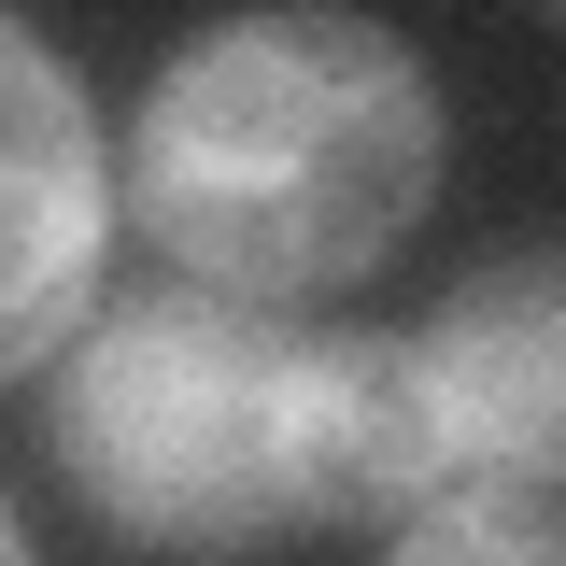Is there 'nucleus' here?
<instances>
[{
    "mask_svg": "<svg viewBox=\"0 0 566 566\" xmlns=\"http://www.w3.org/2000/svg\"><path fill=\"white\" fill-rule=\"evenodd\" d=\"M43 468L128 566H270L283 538L354 524L340 340L199 283L99 297L43 354Z\"/></svg>",
    "mask_w": 566,
    "mask_h": 566,
    "instance_id": "f03ea898",
    "label": "nucleus"
},
{
    "mask_svg": "<svg viewBox=\"0 0 566 566\" xmlns=\"http://www.w3.org/2000/svg\"><path fill=\"white\" fill-rule=\"evenodd\" d=\"M439 170H453L439 71L382 14L283 0V14H212L156 57L114 142V212L170 255V283L297 312L382 270L424 227Z\"/></svg>",
    "mask_w": 566,
    "mask_h": 566,
    "instance_id": "f257e3e1",
    "label": "nucleus"
},
{
    "mask_svg": "<svg viewBox=\"0 0 566 566\" xmlns=\"http://www.w3.org/2000/svg\"><path fill=\"white\" fill-rule=\"evenodd\" d=\"M99 255H114L99 99L29 14H0V382H43V354L99 312Z\"/></svg>",
    "mask_w": 566,
    "mask_h": 566,
    "instance_id": "20e7f679",
    "label": "nucleus"
},
{
    "mask_svg": "<svg viewBox=\"0 0 566 566\" xmlns=\"http://www.w3.org/2000/svg\"><path fill=\"white\" fill-rule=\"evenodd\" d=\"M566 439V283L553 255H482L411 340H340V468L354 524L439 495H553Z\"/></svg>",
    "mask_w": 566,
    "mask_h": 566,
    "instance_id": "7ed1b4c3",
    "label": "nucleus"
},
{
    "mask_svg": "<svg viewBox=\"0 0 566 566\" xmlns=\"http://www.w3.org/2000/svg\"><path fill=\"white\" fill-rule=\"evenodd\" d=\"M382 566H566L553 495H439L411 524H382Z\"/></svg>",
    "mask_w": 566,
    "mask_h": 566,
    "instance_id": "39448f33",
    "label": "nucleus"
},
{
    "mask_svg": "<svg viewBox=\"0 0 566 566\" xmlns=\"http://www.w3.org/2000/svg\"><path fill=\"white\" fill-rule=\"evenodd\" d=\"M0 566H43V553H29V524H14V510H0Z\"/></svg>",
    "mask_w": 566,
    "mask_h": 566,
    "instance_id": "423d86ee",
    "label": "nucleus"
}]
</instances>
